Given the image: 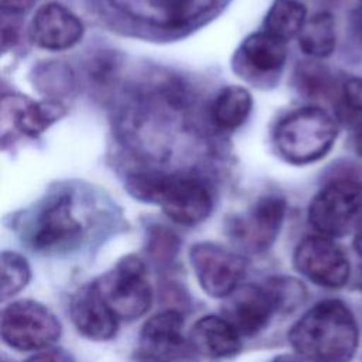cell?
Returning a JSON list of instances; mask_svg holds the SVG:
<instances>
[{
  "mask_svg": "<svg viewBox=\"0 0 362 362\" xmlns=\"http://www.w3.org/2000/svg\"><path fill=\"white\" fill-rule=\"evenodd\" d=\"M291 348L307 362H351L359 344V328L351 308L327 298L307 310L287 334Z\"/></svg>",
  "mask_w": 362,
  "mask_h": 362,
  "instance_id": "obj_1",
  "label": "cell"
},
{
  "mask_svg": "<svg viewBox=\"0 0 362 362\" xmlns=\"http://www.w3.org/2000/svg\"><path fill=\"white\" fill-rule=\"evenodd\" d=\"M126 188L133 198L160 205L171 221L184 226L201 223L214 206L208 188L194 178L139 173L129 177Z\"/></svg>",
  "mask_w": 362,
  "mask_h": 362,
  "instance_id": "obj_2",
  "label": "cell"
},
{
  "mask_svg": "<svg viewBox=\"0 0 362 362\" xmlns=\"http://www.w3.org/2000/svg\"><path fill=\"white\" fill-rule=\"evenodd\" d=\"M337 136V120L325 109L303 106L277 123L273 140L284 161L305 165L324 158L334 147Z\"/></svg>",
  "mask_w": 362,
  "mask_h": 362,
  "instance_id": "obj_3",
  "label": "cell"
},
{
  "mask_svg": "<svg viewBox=\"0 0 362 362\" xmlns=\"http://www.w3.org/2000/svg\"><path fill=\"white\" fill-rule=\"evenodd\" d=\"M318 235L342 238L362 226V181L338 177L325 184L311 199L307 211Z\"/></svg>",
  "mask_w": 362,
  "mask_h": 362,
  "instance_id": "obj_4",
  "label": "cell"
},
{
  "mask_svg": "<svg viewBox=\"0 0 362 362\" xmlns=\"http://www.w3.org/2000/svg\"><path fill=\"white\" fill-rule=\"evenodd\" d=\"M24 239L33 250L47 256H66L81 249L86 228L75 214L72 197L61 194L49 199L24 232Z\"/></svg>",
  "mask_w": 362,
  "mask_h": 362,
  "instance_id": "obj_5",
  "label": "cell"
},
{
  "mask_svg": "<svg viewBox=\"0 0 362 362\" xmlns=\"http://www.w3.org/2000/svg\"><path fill=\"white\" fill-rule=\"evenodd\" d=\"M92 283L119 320L134 321L151 307L153 290L147 279V267L136 255L123 256Z\"/></svg>",
  "mask_w": 362,
  "mask_h": 362,
  "instance_id": "obj_6",
  "label": "cell"
},
{
  "mask_svg": "<svg viewBox=\"0 0 362 362\" xmlns=\"http://www.w3.org/2000/svg\"><path fill=\"white\" fill-rule=\"evenodd\" d=\"M61 332L62 325L57 315L35 300H16L1 311V339L13 349L42 351L49 348L61 337Z\"/></svg>",
  "mask_w": 362,
  "mask_h": 362,
  "instance_id": "obj_7",
  "label": "cell"
},
{
  "mask_svg": "<svg viewBox=\"0 0 362 362\" xmlns=\"http://www.w3.org/2000/svg\"><path fill=\"white\" fill-rule=\"evenodd\" d=\"M189 264L199 287L212 298H226L243 280L246 259L214 242H198L191 246Z\"/></svg>",
  "mask_w": 362,
  "mask_h": 362,
  "instance_id": "obj_8",
  "label": "cell"
},
{
  "mask_svg": "<svg viewBox=\"0 0 362 362\" xmlns=\"http://www.w3.org/2000/svg\"><path fill=\"white\" fill-rule=\"evenodd\" d=\"M293 266L311 283L324 288H341L351 277V264L332 238L305 236L293 253Z\"/></svg>",
  "mask_w": 362,
  "mask_h": 362,
  "instance_id": "obj_9",
  "label": "cell"
},
{
  "mask_svg": "<svg viewBox=\"0 0 362 362\" xmlns=\"http://www.w3.org/2000/svg\"><path fill=\"white\" fill-rule=\"evenodd\" d=\"M286 216V201L277 195H266L240 216L229 222L232 240L245 252L259 255L272 247Z\"/></svg>",
  "mask_w": 362,
  "mask_h": 362,
  "instance_id": "obj_10",
  "label": "cell"
},
{
  "mask_svg": "<svg viewBox=\"0 0 362 362\" xmlns=\"http://www.w3.org/2000/svg\"><path fill=\"white\" fill-rule=\"evenodd\" d=\"M184 317L178 308H165L141 327L136 355L143 362H178L189 355V341L182 334Z\"/></svg>",
  "mask_w": 362,
  "mask_h": 362,
  "instance_id": "obj_11",
  "label": "cell"
},
{
  "mask_svg": "<svg viewBox=\"0 0 362 362\" xmlns=\"http://www.w3.org/2000/svg\"><path fill=\"white\" fill-rule=\"evenodd\" d=\"M223 317L243 337L263 331L277 314L274 301L264 284H240L225 298Z\"/></svg>",
  "mask_w": 362,
  "mask_h": 362,
  "instance_id": "obj_12",
  "label": "cell"
},
{
  "mask_svg": "<svg viewBox=\"0 0 362 362\" xmlns=\"http://www.w3.org/2000/svg\"><path fill=\"white\" fill-rule=\"evenodd\" d=\"M28 34L37 47L48 51H62L81 41L83 24L62 4L48 3L35 11Z\"/></svg>",
  "mask_w": 362,
  "mask_h": 362,
  "instance_id": "obj_13",
  "label": "cell"
},
{
  "mask_svg": "<svg viewBox=\"0 0 362 362\" xmlns=\"http://www.w3.org/2000/svg\"><path fill=\"white\" fill-rule=\"evenodd\" d=\"M69 315L76 331L90 341H109L117 332L119 318L103 301L93 283L81 287L72 296Z\"/></svg>",
  "mask_w": 362,
  "mask_h": 362,
  "instance_id": "obj_14",
  "label": "cell"
},
{
  "mask_svg": "<svg viewBox=\"0 0 362 362\" xmlns=\"http://www.w3.org/2000/svg\"><path fill=\"white\" fill-rule=\"evenodd\" d=\"M240 337L225 317L205 315L194 322L188 334V341L191 349L205 358L228 359L240 352Z\"/></svg>",
  "mask_w": 362,
  "mask_h": 362,
  "instance_id": "obj_15",
  "label": "cell"
},
{
  "mask_svg": "<svg viewBox=\"0 0 362 362\" xmlns=\"http://www.w3.org/2000/svg\"><path fill=\"white\" fill-rule=\"evenodd\" d=\"M64 113L65 110L58 102H33L20 96L3 99V115L13 117L14 126L31 137L42 133Z\"/></svg>",
  "mask_w": 362,
  "mask_h": 362,
  "instance_id": "obj_16",
  "label": "cell"
},
{
  "mask_svg": "<svg viewBox=\"0 0 362 362\" xmlns=\"http://www.w3.org/2000/svg\"><path fill=\"white\" fill-rule=\"evenodd\" d=\"M204 0H137L127 11L143 16L157 25L180 28L202 11Z\"/></svg>",
  "mask_w": 362,
  "mask_h": 362,
  "instance_id": "obj_17",
  "label": "cell"
},
{
  "mask_svg": "<svg viewBox=\"0 0 362 362\" xmlns=\"http://www.w3.org/2000/svg\"><path fill=\"white\" fill-rule=\"evenodd\" d=\"M240 57L259 72L279 71L287 58V42L266 31L250 34L239 48Z\"/></svg>",
  "mask_w": 362,
  "mask_h": 362,
  "instance_id": "obj_18",
  "label": "cell"
},
{
  "mask_svg": "<svg viewBox=\"0 0 362 362\" xmlns=\"http://www.w3.org/2000/svg\"><path fill=\"white\" fill-rule=\"evenodd\" d=\"M301 51L314 58L324 59L332 55L337 45L335 18L329 11H318L307 18L298 34Z\"/></svg>",
  "mask_w": 362,
  "mask_h": 362,
  "instance_id": "obj_19",
  "label": "cell"
},
{
  "mask_svg": "<svg viewBox=\"0 0 362 362\" xmlns=\"http://www.w3.org/2000/svg\"><path fill=\"white\" fill-rule=\"evenodd\" d=\"M252 105V95L247 89L238 85L226 86L212 103L214 123L222 130L238 129L249 117Z\"/></svg>",
  "mask_w": 362,
  "mask_h": 362,
  "instance_id": "obj_20",
  "label": "cell"
},
{
  "mask_svg": "<svg viewBox=\"0 0 362 362\" xmlns=\"http://www.w3.org/2000/svg\"><path fill=\"white\" fill-rule=\"evenodd\" d=\"M307 21V8L298 0H274L264 17L263 31L288 42Z\"/></svg>",
  "mask_w": 362,
  "mask_h": 362,
  "instance_id": "obj_21",
  "label": "cell"
},
{
  "mask_svg": "<svg viewBox=\"0 0 362 362\" xmlns=\"http://www.w3.org/2000/svg\"><path fill=\"white\" fill-rule=\"evenodd\" d=\"M296 83L303 95L313 99L338 100L341 86L327 66L317 61H304L296 69Z\"/></svg>",
  "mask_w": 362,
  "mask_h": 362,
  "instance_id": "obj_22",
  "label": "cell"
},
{
  "mask_svg": "<svg viewBox=\"0 0 362 362\" xmlns=\"http://www.w3.org/2000/svg\"><path fill=\"white\" fill-rule=\"evenodd\" d=\"M263 284L274 301L277 314H290L307 300L305 286L291 276H272Z\"/></svg>",
  "mask_w": 362,
  "mask_h": 362,
  "instance_id": "obj_23",
  "label": "cell"
},
{
  "mask_svg": "<svg viewBox=\"0 0 362 362\" xmlns=\"http://www.w3.org/2000/svg\"><path fill=\"white\" fill-rule=\"evenodd\" d=\"M181 249L180 238L163 225H151L146 236V253L158 267L170 266Z\"/></svg>",
  "mask_w": 362,
  "mask_h": 362,
  "instance_id": "obj_24",
  "label": "cell"
},
{
  "mask_svg": "<svg viewBox=\"0 0 362 362\" xmlns=\"http://www.w3.org/2000/svg\"><path fill=\"white\" fill-rule=\"evenodd\" d=\"M1 301L18 294L31 279V269L24 256L17 252H1Z\"/></svg>",
  "mask_w": 362,
  "mask_h": 362,
  "instance_id": "obj_25",
  "label": "cell"
},
{
  "mask_svg": "<svg viewBox=\"0 0 362 362\" xmlns=\"http://www.w3.org/2000/svg\"><path fill=\"white\" fill-rule=\"evenodd\" d=\"M339 120L356 127L362 123V78L352 76L342 82L337 100Z\"/></svg>",
  "mask_w": 362,
  "mask_h": 362,
  "instance_id": "obj_26",
  "label": "cell"
},
{
  "mask_svg": "<svg viewBox=\"0 0 362 362\" xmlns=\"http://www.w3.org/2000/svg\"><path fill=\"white\" fill-rule=\"evenodd\" d=\"M25 362H75L71 352L64 348H45L42 351H37L33 356H30Z\"/></svg>",
  "mask_w": 362,
  "mask_h": 362,
  "instance_id": "obj_27",
  "label": "cell"
},
{
  "mask_svg": "<svg viewBox=\"0 0 362 362\" xmlns=\"http://www.w3.org/2000/svg\"><path fill=\"white\" fill-rule=\"evenodd\" d=\"M351 33L355 41L362 44V0H356L351 13Z\"/></svg>",
  "mask_w": 362,
  "mask_h": 362,
  "instance_id": "obj_28",
  "label": "cell"
},
{
  "mask_svg": "<svg viewBox=\"0 0 362 362\" xmlns=\"http://www.w3.org/2000/svg\"><path fill=\"white\" fill-rule=\"evenodd\" d=\"M37 0H1V7L10 13H23L30 10Z\"/></svg>",
  "mask_w": 362,
  "mask_h": 362,
  "instance_id": "obj_29",
  "label": "cell"
},
{
  "mask_svg": "<svg viewBox=\"0 0 362 362\" xmlns=\"http://www.w3.org/2000/svg\"><path fill=\"white\" fill-rule=\"evenodd\" d=\"M270 362H307L298 354H280L276 355Z\"/></svg>",
  "mask_w": 362,
  "mask_h": 362,
  "instance_id": "obj_30",
  "label": "cell"
},
{
  "mask_svg": "<svg viewBox=\"0 0 362 362\" xmlns=\"http://www.w3.org/2000/svg\"><path fill=\"white\" fill-rule=\"evenodd\" d=\"M354 148L358 153V156L362 158V123H359L356 127H354Z\"/></svg>",
  "mask_w": 362,
  "mask_h": 362,
  "instance_id": "obj_31",
  "label": "cell"
},
{
  "mask_svg": "<svg viewBox=\"0 0 362 362\" xmlns=\"http://www.w3.org/2000/svg\"><path fill=\"white\" fill-rule=\"evenodd\" d=\"M352 246H354V250L358 253V256L362 257V226L355 232Z\"/></svg>",
  "mask_w": 362,
  "mask_h": 362,
  "instance_id": "obj_32",
  "label": "cell"
},
{
  "mask_svg": "<svg viewBox=\"0 0 362 362\" xmlns=\"http://www.w3.org/2000/svg\"><path fill=\"white\" fill-rule=\"evenodd\" d=\"M354 288L358 291H362V266L356 272V277L354 280Z\"/></svg>",
  "mask_w": 362,
  "mask_h": 362,
  "instance_id": "obj_33",
  "label": "cell"
},
{
  "mask_svg": "<svg viewBox=\"0 0 362 362\" xmlns=\"http://www.w3.org/2000/svg\"><path fill=\"white\" fill-rule=\"evenodd\" d=\"M3 362H8V361H3Z\"/></svg>",
  "mask_w": 362,
  "mask_h": 362,
  "instance_id": "obj_34",
  "label": "cell"
}]
</instances>
